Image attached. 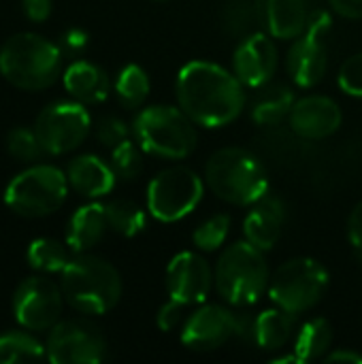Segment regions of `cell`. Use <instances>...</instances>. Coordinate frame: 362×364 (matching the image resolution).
Listing matches in <instances>:
<instances>
[{
	"mask_svg": "<svg viewBox=\"0 0 362 364\" xmlns=\"http://www.w3.org/2000/svg\"><path fill=\"white\" fill-rule=\"evenodd\" d=\"M243 83L215 62L194 60L181 66L175 81L177 105L203 128H224L245 109Z\"/></svg>",
	"mask_w": 362,
	"mask_h": 364,
	"instance_id": "obj_1",
	"label": "cell"
},
{
	"mask_svg": "<svg viewBox=\"0 0 362 364\" xmlns=\"http://www.w3.org/2000/svg\"><path fill=\"white\" fill-rule=\"evenodd\" d=\"M207 188L224 203L250 207L269 194V175L256 154L245 147H222L205 164Z\"/></svg>",
	"mask_w": 362,
	"mask_h": 364,
	"instance_id": "obj_2",
	"label": "cell"
},
{
	"mask_svg": "<svg viewBox=\"0 0 362 364\" xmlns=\"http://www.w3.org/2000/svg\"><path fill=\"white\" fill-rule=\"evenodd\" d=\"M62 53L60 45L41 34H13L0 47V75L19 90L51 87L62 73Z\"/></svg>",
	"mask_w": 362,
	"mask_h": 364,
	"instance_id": "obj_3",
	"label": "cell"
},
{
	"mask_svg": "<svg viewBox=\"0 0 362 364\" xmlns=\"http://www.w3.org/2000/svg\"><path fill=\"white\" fill-rule=\"evenodd\" d=\"M64 301L79 314L102 316L122 299V277L117 269L90 254H77L60 273Z\"/></svg>",
	"mask_w": 362,
	"mask_h": 364,
	"instance_id": "obj_4",
	"label": "cell"
},
{
	"mask_svg": "<svg viewBox=\"0 0 362 364\" xmlns=\"http://www.w3.org/2000/svg\"><path fill=\"white\" fill-rule=\"evenodd\" d=\"M215 292L224 303L245 309L260 301L269 290L271 271L265 252L252 245L247 239L228 245L213 269Z\"/></svg>",
	"mask_w": 362,
	"mask_h": 364,
	"instance_id": "obj_5",
	"label": "cell"
},
{
	"mask_svg": "<svg viewBox=\"0 0 362 364\" xmlns=\"http://www.w3.org/2000/svg\"><path fill=\"white\" fill-rule=\"evenodd\" d=\"M132 134L145 154L162 160H183L198 143L196 124L179 105L145 107L132 122Z\"/></svg>",
	"mask_w": 362,
	"mask_h": 364,
	"instance_id": "obj_6",
	"label": "cell"
},
{
	"mask_svg": "<svg viewBox=\"0 0 362 364\" xmlns=\"http://www.w3.org/2000/svg\"><path fill=\"white\" fill-rule=\"evenodd\" d=\"M68 188V177L58 166L34 164L11 179L4 205L21 218H45L64 205Z\"/></svg>",
	"mask_w": 362,
	"mask_h": 364,
	"instance_id": "obj_7",
	"label": "cell"
},
{
	"mask_svg": "<svg viewBox=\"0 0 362 364\" xmlns=\"http://www.w3.org/2000/svg\"><path fill=\"white\" fill-rule=\"evenodd\" d=\"M329 288V271L314 258H292L275 269L269 299L275 307L299 316L314 309Z\"/></svg>",
	"mask_w": 362,
	"mask_h": 364,
	"instance_id": "obj_8",
	"label": "cell"
},
{
	"mask_svg": "<svg viewBox=\"0 0 362 364\" xmlns=\"http://www.w3.org/2000/svg\"><path fill=\"white\" fill-rule=\"evenodd\" d=\"M205 181L188 166H171L160 171L147 186V211L164 224H173L190 215L203 200Z\"/></svg>",
	"mask_w": 362,
	"mask_h": 364,
	"instance_id": "obj_9",
	"label": "cell"
},
{
	"mask_svg": "<svg viewBox=\"0 0 362 364\" xmlns=\"http://www.w3.org/2000/svg\"><path fill=\"white\" fill-rule=\"evenodd\" d=\"M92 117L85 105L77 100H58L47 105L36 122L34 132L43 149L51 156H62L77 149L90 134Z\"/></svg>",
	"mask_w": 362,
	"mask_h": 364,
	"instance_id": "obj_10",
	"label": "cell"
},
{
	"mask_svg": "<svg viewBox=\"0 0 362 364\" xmlns=\"http://www.w3.org/2000/svg\"><path fill=\"white\" fill-rule=\"evenodd\" d=\"M45 350L53 364H98L107 356V341L94 324L66 320L49 331Z\"/></svg>",
	"mask_w": 362,
	"mask_h": 364,
	"instance_id": "obj_11",
	"label": "cell"
},
{
	"mask_svg": "<svg viewBox=\"0 0 362 364\" xmlns=\"http://www.w3.org/2000/svg\"><path fill=\"white\" fill-rule=\"evenodd\" d=\"M64 294L51 279L34 275L23 279L13 294V314L26 331H51L60 322Z\"/></svg>",
	"mask_w": 362,
	"mask_h": 364,
	"instance_id": "obj_12",
	"label": "cell"
},
{
	"mask_svg": "<svg viewBox=\"0 0 362 364\" xmlns=\"http://www.w3.org/2000/svg\"><path fill=\"white\" fill-rule=\"evenodd\" d=\"M164 284L169 299L186 307H194L207 301L211 288H215V275L211 264L201 254L179 252L166 267Z\"/></svg>",
	"mask_w": 362,
	"mask_h": 364,
	"instance_id": "obj_13",
	"label": "cell"
},
{
	"mask_svg": "<svg viewBox=\"0 0 362 364\" xmlns=\"http://www.w3.org/2000/svg\"><path fill=\"white\" fill-rule=\"evenodd\" d=\"M237 337V311L222 305H203L181 326V343L192 352H213Z\"/></svg>",
	"mask_w": 362,
	"mask_h": 364,
	"instance_id": "obj_14",
	"label": "cell"
},
{
	"mask_svg": "<svg viewBox=\"0 0 362 364\" xmlns=\"http://www.w3.org/2000/svg\"><path fill=\"white\" fill-rule=\"evenodd\" d=\"M280 53L271 34L252 32L247 34L233 53L235 77L252 90L267 85L277 70Z\"/></svg>",
	"mask_w": 362,
	"mask_h": 364,
	"instance_id": "obj_15",
	"label": "cell"
},
{
	"mask_svg": "<svg viewBox=\"0 0 362 364\" xmlns=\"http://www.w3.org/2000/svg\"><path fill=\"white\" fill-rule=\"evenodd\" d=\"M344 122L341 107L322 94H309L294 102L288 124L294 134L307 141H322L339 130Z\"/></svg>",
	"mask_w": 362,
	"mask_h": 364,
	"instance_id": "obj_16",
	"label": "cell"
},
{
	"mask_svg": "<svg viewBox=\"0 0 362 364\" xmlns=\"http://www.w3.org/2000/svg\"><path fill=\"white\" fill-rule=\"evenodd\" d=\"M329 68V51L324 45V36H318L314 32H303L294 38L286 53V70L294 85L303 90L316 87Z\"/></svg>",
	"mask_w": 362,
	"mask_h": 364,
	"instance_id": "obj_17",
	"label": "cell"
},
{
	"mask_svg": "<svg viewBox=\"0 0 362 364\" xmlns=\"http://www.w3.org/2000/svg\"><path fill=\"white\" fill-rule=\"evenodd\" d=\"M286 205L275 194H265L260 200L250 205V211L243 220L245 239L262 252L275 247L286 226Z\"/></svg>",
	"mask_w": 362,
	"mask_h": 364,
	"instance_id": "obj_18",
	"label": "cell"
},
{
	"mask_svg": "<svg viewBox=\"0 0 362 364\" xmlns=\"http://www.w3.org/2000/svg\"><path fill=\"white\" fill-rule=\"evenodd\" d=\"M66 177H68V186L77 194L94 200L107 196L117 181V175L113 173L111 164L94 154H83L73 158L68 162Z\"/></svg>",
	"mask_w": 362,
	"mask_h": 364,
	"instance_id": "obj_19",
	"label": "cell"
},
{
	"mask_svg": "<svg viewBox=\"0 0 362 364\" xmlns=\"http://www.w3.org/2000/svg\"><path fill=\"white\" fill-rule=\"evenodd\" d=\"M64 87L81 105H100L111 92V79L105 68L87 60H75L62 75Z\"/></svg>",
	"mask_w": 362,
	"mask_h": 364,
	"instance_id": "obj_20",
	"label": "cell"
},
{
	"mask_svg": "<svg viewBox=\"0 0 362 364\" xmlns=\"http://www.w3.org/2000/svg\"><path fill=\"white\" fill-rule=\"evenodd\" d=\"M267 32L280 41H294L307 28L305 0H258Z\"/></svg>",
	"mask_w": 362,
	"mask_h": 364,
	"instance_id": "obj_21",
	"label": "cell"
},
{
	"mask_svg": "<svg viewBox=\"0 0 362 364\" xmlns=\"http://www.w3.org/2000/svg\"><path fill=\"white\" fill-rule=\"evenodd\" d=\"M109 230L105 205L100 203H87L79 207L66 226V245L73 254H87L92 247H96L105 232Z\"/></svg>",
	"mask_w": 362,
	"mask_h": 364,
	"instance_id": "obj_22",
	"label": "cell"
},
{
	"mask_svg": "<svg viewBox=\"0 0 362 364\" xmlns=\"http://www.w3.org/2000/svg\"><path fill=\"white\" fill-rule=\"evenodd\" d=\"M297 98L292 94V90L284 83H275V85H262L258 87V96L252 102V119L258 126H277L280 122H284L292 107H294Z\"/></svg>",
	"mask_w": 362,
	"mask_h": 364,
	"instance_id": "obj_23",
	"label": "cell"
},
{
	"mask_svg": "<svg viewBox=\"0 0 362 364\" xmlns=\"http://www.w3.org/2000/svg\"><path fill=\"white\" fill-rule=\"evenodd\" d=\"M294 337V316L275 307L256 316L254 343L267 352L282 350Z\"/></svg>",
	"mask_w": 362,
	"mask_h": 364,
	"instance_id": "obj_24",
	"label": "cell"
},
{
	"mask_svg": "<svg viewBox=\"0 0 362 364\" xmlns=\"http://www.w3.org/2000/svg\"><path fill=\"white\" fill-rule=\"evenodd\" d=\"M333 328L324 318H314L301 326L294 335V356L299 363L320 360L331 352Z\"/></svg>",
	"mask_w": 362,
	"mask_h": 364,
	"instance_id": "obj_25",
	"label": "cell"
},
{
	"mask_svg": "<svg viewBox=\"0 0 362 364\" xmlns=\"http://www.w3.org/2000/svg\"><path fill=\"white\" fill-rule=\"evenodd\" d=\"M26 260L28 264L38 271V273H62L66 269V264L70 262L68 256V245L64 247L60 241L49 239V237H38L28 245L26 252Z\"/></svg>",
	"mask_w": 362,
	"mask_h": 364,
	"instance_id": "obj_26",
	"label": "cell"
},
{
	"mask_svg": "<svg viewBox=\"0 0 362 364\" xmlns=\"http://www.w3.org/2000/svg\"><path fill=\"white\" fill-rule=\"evenodd\" d=\"M151 90V81L149 75L145 73V68H141L139 64H126L113 85V92L117 96V100L126 107V109H137L141 107Z\"/></svg>",
	"mask_w": 362,
	"mask_h": 364,
	"instance_id": "obj_27",
	"label": "cell"
},
{
	"mask_svg": "<svg viewBox=\"0 0 362 364\" xmlns=\"http://www.w3.org/2000/svg\"><path fill=\"white\" fill-rule=\"evenodd\" d=\"M105 215H107L109 230H113L119 237H128V239L143 232V228L147 224L145 211L132 200L105 203Z\"/></svg>",
	"mask_w": 362,
	"mask_h": 364,
	"instance_id": "obj_28",
	"label": "cell"
},
{
	"mask_svg": "<svg viewBox=\"0 0 362 364\" xmlns=\"http://www.w3.org/2000/svg\"><path fill=\"white\" fill-rule=\"evenodd\" d=\"M47 358V350L28 333L0 335V364L36 363Z\"/></svg>",
	"mask_w": 362,
	"mask_h": 364,
	"instance_id": "obj_29",
	"label": "cell"
},
{
	"mask_svg": "<svg viewBox=\"0 0 362 364\" xmlns=\"http://www.w3.org/2000/svg\"><path fill=\"white\" fill-rule=\"evenodd\" d=\"M230 232V215L228 213H215L209 220H205L192 235V243L198 252H215L224 245Z\"/></svg>",
	"mask_w": 362,
	"mask_h": 364,
	"instance_id": "obj_30",
	"label": "cell"
},
{
	"mask_svg": "<svg viewBox=\"0 0 362 364\" xmlns=\"http://www.w3.org/2000/svg\"><path fill=\"white\" fill-rule=\"evenodd\" d=\"M143 149L134 141H124L111 149V168L122 181H132L143 171Z\"/></svg>",
	"mask_w": 362,
	"mask_h": 364,
	"instance_id": "obj_31",
	"label": "cell"
},
{
	"mask_svg": "<svg viewBox=\"0 0 362 364\" xmlns=\"http://www.w3.org/2000/svg\"><path fill=\"white\" fill-rule=\"evenodd\" d=\"M6 149L17 162H34L45 151L34 128L17 126L6 134Z\"/></svg>",
	"mask_w": 362,
	"mask_h": 364,
	"instance_id": "obj_32",
	"label": "cell"
},
{
	"mask_svg": "<svg viewBox=\"0 0 362 364\" xmlns=\"http://www.w3.org/2000/svg\"><path fill=\"white\" fill-rule=\"evenodd\" d=\"M224 17H226L228 30L235 32V34H241V32H245L254 23L256 17L260 19L262 15H260L258 0L256 2H250V0H233L226 6V15Z\"/></svg>",
	"mask_w": 362,
	"mask_h": 364,
	"instance_id": "obj_33",
	"label": "cell"
},
{
	"mask_svg": "<svg viewBox=\"0 0 362 364\" xmlns=\"http://www.w3.org/2000/svg\"><path fill=\"white\" fill-rule=\"evenodd\" d=\"M337 83L348 96L362 98V51L350 55L341 64L339 75H337Z\"/></svg>",
	"mask_w": 362,
	"mask_h": 364,
	"instance_id": "obj_34",
	"label": "cell"
},
{
	"mask_svg": "<svg viewBox=\"0 0 362 364\" xmlns=\"http://www.w3.org/2000/svg\"><path fill=\"white\" fill-rule=\"evenodd\" d=\"M96 136H98L100 145L113 149V147H117L119 143H124V141L130 139V126H128L124 119L115 117V115H107V117H102V119L98 122V126H96Z\"/></svg>",
	"mask_w": 362,
	"mask_h": 364,
	"instance_id": "obj_35",
	"label": "cell"
},
{
	"mask_svg": "<svg viewBox=\"0 0 362 364\" xmlns=\"http://www.w3.org/2000/svg\"><path fill=\"white\" fill-rule=\"evenodd\" d=\"M186 309H188L186 305H181V303L169 299V301L160 307V311H158V316H156L158 328H160L162 333H171V331L183 326V322H186Z\"/></svg>",
	"mask_w": 362,
	"mask_h": 364,
	"instance_id": "obj_36",
	"label": "cell"
},
{
	"mask_svg": "<svg viewBox=\"0 0 362 364\" xmlns=\"http://www.w3.org/2000/svg\"><path fill=\"white\" fill-rule=\"evenodd\" d=\"M90 36L85 30L81 28H68L64 30V34L60 36V49L68 55H79L87 49Z\"/></svg>",
	"mask_w": 362,
	"mask_h": 364,
	"instance_id": "obj_37",
	"label": "cell"
},
{
	"mask_svg": "<svg viewBox=\"0 0 362 364\" xmlns=\"http://www.w3.org/2000/svg\"><path fill=\"white\" fill-rule=\"evenodd\" d=\"M348 239L352 247L358 254V260L362 262V200L352 209L350 220H348Z\"/></svg>",
	"mask_w": 362,
	"mask_h": 364,
	"instance_id": "obj_38",
	"label": "cell"
},
{
	"mask_svg": "<svg viewBox=\"0 0 362 364\" xmlns=\"http://www.w3.org/2000/svg\"><path fill=\"white\" fill-rule=\"evenodd\" d=\"M51 9H53L51 0H21V11H23V15H26L30 21H36V23L49 19Z\"/></svg>",
	"mask_w": 362,
	"mask_h": 364,
	"instance_id": "obj_39",
	"label": "cell"
},
{
	"mask_svg": "<svg viewBox=\"0 0 362 364\" xmlns=\"http://www.w3.org/2000/svg\"><path fill=\"white\" fill-rule=\"evenodd\" d=\"M331 28H333V17H331V13H326V11H314V13L309 15V19H307V28H305V30L326 38V34L331 32Z\"/></svg>",
	"mask_w": 362,
	"mask_h": 364,
	"instance_id": "obj_40",
	"label": "cell"
},
{
	"mask_svg": "<svg viewBox=\"0 0 362 364\" xmlns=\"http://www.w3.org/2000/svg\"><path fill=\"white\" fill-rule=\"evenodd\" d=\"M329 4L346 19H362V0H329Z\"/></svg>",
	"mask_w": 362,
	"mask_h": 364,
	"instance_id": "obj_41",
	"label": "cell"
},
{
	"mask_svg": "<svg viewBox=\"0 0 362 364\" xmlns=\"http://www.w3.org/2000/svg\"><path fill=\"white\" fill-rule=\"evenodd\" d=\"M322 360H324V363L362 364V354L354 352V350H335V352H329Z\"/></svg>",
	"mask_w": 362,
	"mask_h": 364,
	"instance_id": "obj_42",
	"label": "cell"
}]
</instances>
